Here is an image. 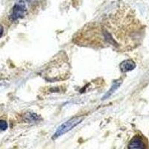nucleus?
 <instances>
[{"label": "nucleus", "mask_w": 149, "mask_h": 149, "mask_svg": "<svg viewBox=\"0 0 149 149\" xmlns=\"http://www.w3.org/2000/svg\"><path fill=\"white\" fill-rule=\"evenodd\" d=\"M84 120V117L77 116L73 117L72 119H69L68 121L65 122L63 123L58 128V130H56V132L54 133V136H52V139H56L61 136L62 135L65 134L66 133L69 132L70 130H72L74 127L78 126L82 121Z\"/></svg>", "instance_id": "nucleus-1"}, {"label": "nucleus", "mask_w": 149, "mask_h": 149, "mask_svg": "<svg viewBox=\"0 0 149 149\" xmlns=\"http://www.w3.org/2000/svg\"><path fill=\"white\" fill-rule=\"evenodd\" d=\"M26 14H27V8L25 5L22 3H17L13 8L10 18L13 21L18 20L19 19L23 18Z\"/></svg>", "instance_id": "nucleus-2"}, {"label": "nucleus", "mask_w": 149, "mask_h": 149, "mask_svg": "<svg viewBox=\"0 0 149 149\" xmlns=\"http://www.w3.org/2000/svg\"><path fill=\"white\" fill-rule=\"evenodd\" d=\"M146 143H145L143 138L140 136H136L131 139L128 145V148L130 149H139L145 148Z\"/></svg>", "instance_id": "nucleus-3"}, {"label": "nucleus", "mask_w": 149, "mask_h": 149, "mask_svg": "<svg viewBox=\"0 0 149 149\" xmlns=\"http://www.w3.org/2000/svg\"><path fill=\"white\" fill-rule=\"evenodd\" d=\"M119 66L122 72H127L135 69L136 63L132 60H126L122 62Z\"/></svg>", "instance_id": "nucleus-4"}, {"label": "nucleus", "mask_w": 149, "mask_h": 149, "mask_svg": "<svg viewBox=\"0 0 149 149\" xmlns=\"http://www.w3.org/2000/svg\"><path fill=\"white\" fill-rule=\"evenodd\" d=\"M122 81H121V80H118V81H113V85H112L111 86V88H110V90H108V92H107V93H106L103 97H102V100L107 99L109 97L111 96V95L115 93L116 90L119 88V86H120V85L122 84Z\"/></svg>", "instance_id": "nucleus-5"}, {"label": "nucleus", "mask_w": 149, "mask_h": 149, "mask_svg": "<svg viewBox=\"0 0 149 149\" xmlns=\"http://www.w3.org/2000/svg\"><path fill=\"white\" fill-rule=\"evenodd\" d=\"M8 128V123L4 120H0V130H5Z\"/></svg>", "instance_id": "nucleus-6"}, {"label": "nucleus", "mask_w": 149, "mask_h": 149, "mask_svg": "<svg viewBox=\"0 0 149 149\" xmlns=\"http://www.w3.org/2000/svg\"><path fill=\"white\" fill-rule=\"evenodd\" d=\"M16 1H17V2H19V3H26V2H30L31 0H16Z\"/></svg>", "instance_id": "nucleus-7"}, {"label": "nucleus", "mask_w": 149, "mask_h": 149, "mask_svg": "<svg viewBox=\"0 0 149 149\" xmlns=\"http://www.w3.org/2000/svg\"><path fill=\"white\" fill-rule=\"evenodd\" d=\"M3 32H4L3 27L0 26V38L2 37V35H3Z\"/></svg>", "instance_id": "nucleus-8"}]
</instances>
